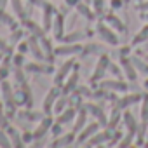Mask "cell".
Listing matches in <instances>:
<instances>
[{
	"instance_id": "6da1fadb",
	"label": "cell",
	"mask_w": 148,
	"mask_h": 148,
	"mask_svg": "<svg viewBox=\"0 0 148 148\" xmlns=\"http://www.w3.org/2000/svg\"><path fill=\"white\" fill-rule=\"evenodd\" d=\"M0 96H2V103L5 106V112L9 117H14L16 115V106H18V101H16V96H14V91L11 87V84L7 80L0 82Z\"/></svg>"
},
{
	"instance_id": "7a4b0ae2",
	"label": "cell",
	"mask_w": 148,
	"mask_h": 148,
	"mask_svg": "<svg viewBox=\"0 0 148 148\" xmlns=\"http://www.w3.org/2000/svg\"><path fill=\"white\" fill-rule=\"evenodd\" d=\"M96 32H98L99 38H101L105 44H108V45H112V47H117V45H119V35L113 32V28H112L110 25H105V21H99V23L96 25Z\"/></svg>"
},
{
	"instance_id": "3957f363",
	"label": "cell",
	"mask_w": 148,
	"mask_h": 148,
	"mask_svg": "<svg viewBox=\"0 0 148 148\" xmlns=\"http://www.w3.org/2000/svg\"><path fill=\"white\" fill-rule=\"evenodd\" d=\"M75 58L73 56H70L66 61H63V64L56 70V73H54V86H63L64 84V80H66V77L70 75V73L73 71V68H75Z\"/></svg>"
},
{
	"instance_id": "277c9868",
	"label": "cell",
	"mask_w": 148,
	"mask_h": 148,
	"mask_svg": "<svg viewBox=\"0 0 148 148\" xmlns=\"http://www.w3.org/2000/svg\"><path fill=\"white\" fill-rule=\"evenodd\" d=\"M108 66H110V56L108 54H101L96 66H94V71L92 75L89 77V84H96V82H101L105 79V73L108 71Z\"/></svg>"
},
{
	"instance_id": "5b68a950",
	"label": "cell",
	"mask_w": 148,
	"mask_h": 148,
	"mask_svg": "<svg viewBox=\"0 0 148 148\" xmlns=\"http://www.w3.org/2000/svg\"><path fill=\"white\" fill-rule=\"evenodd\" d=\"M59 96H61V94H59L58 86H54V87H51V89L47 91V94H45V98H44V103H42V110H44L45 115H51V113L54 112V105H56V101H58Z\"/></svg>"
},
{
	"instance_id": "8992f818",
	"label": "cell",
	"mask_w": 148,
	"mask_h": 148,
	"mask_svg": "<svg viewBox=\"0 0 148 148\" xmlns=\"http://www.w3.org/2000/svg\"><path fill=\"white\" fill-rule=\"evenodd\" d=\"M84 51V47L80 45V42H73V44H66V42H63V45H59V47H56L54 49V54L56 56H66V58H70V56H77L79 52H82Z\"/></svg>"
},
{
	"instance_id": "52a82bcc",
	"label": "cell",
	"mask_w": 148,
	"mask_h": 148,
	"mask_svg": "<svg viewBox=\"0 0 148 148\" xmlns=\"http://www.w3.org/2000/svg\"><path fill=\"white\" fill-rule=\"evenodd\" d=\"M79 79H80V75H79V63H77L75 68H73V71L66 77V80H64V84H63V92H64V94L75 92V89H77V86H79Z\"/></svg>"
},
{
	"instance_id": "ba28073f",
	"label": "cell",
	"mask_w": 148,
	"mask_h": 148,
	"mask_svg": "<svg viewBox=\"0 0 148 148\" xmlns=\"http://www.w3.org/2000/svg\"><path fill=\"white\" fill-rule=\"evenodd\" d=\"M42 26H44V30L45 32H49V30H52V23H54V16H56V9H54V5L52 4H44L42 5Z\"/></svg>"
},
{
	"instance_id": "9c48e42d",
	"label": "cell",
	"mask_w": 148,
	"mask_h": 148,
	"mask_svg": "<svg viewBox=\"0 0 148 148\" xmlns=\"http://www.w3.org/2000/svg\"><path fill=\"white\" fill-rule=\"evenodd\" d=\"M101 87L103 89H108V91H112V92H127L129 89H131V86L127 84V82H124V80H120V79H115V80H101Z\"/></svg>"
},
{
	"instance_id": "30bf717a",
	"label": "cell",
	"mask_w": 148,
	"mask_h": 148,
	"mask_svg": "<svg viewBox=\"0 0 148 148\" xmlns=\"http://www.w3.org/2000/svg\"><path fill=\"white\" fill-rule=\"evenodd\" d=\"M99 127H101V124L99 122H92V124H87L80 132H79V136H77V139H75V143L77 145H84L91 136H94L98 131H99Z\"/></svg>"
},
{
	"instance_id": "8fae6325",
	"label": "cell",
	"mask_w": 148,
	"mask_h": 148,
	"mask_svg": "<svg viewBox=\"0 0 148 148\" xmlns=\"http://www.w3.org/2000/svg\"><path fill=\"white\" fill-rule=\"evenodd\" d=\"M28 47H30V52L33 54L35 59L45 61V54H44V49H42V44H40V38H38V37L30 35V37H28Z\"/></svg>"
},
{
	"instance_id": "7c38bea8",
	"label": "cell",
	"mask_w": 148,
	"mask_h": 148,
	"mask_svg": "<svg viewBox=\"0 0 148 148\" xmlns=\"http://www.w3.org/2000/svg\"><path fill=\"white\" fill-rule=\"evenodd\" d=\"M112 139V129H108V131H103V132H96L94 136H91L84 145L86 146H101V145H105V143H108Z\"/></svg>"
},
{
	"instance_id": "4fadbf2b",
	"label": "cell",
	"mask_w": 148,
	"mask_h": 148,
	"mask_svg": "<svg viewBox=\"0 0 148 148\" xmlns=\"http://www.w3.org/2000/svg\"><path fill=\"white\" fill-rule=\"evenodd\" d=\"M66 12V11H64ZM63 12V9H61V12H56V16H54V23H52V33H54V38H58V40H61L63 38V35H64V14Z\"/></svg>"
},
{
	"instance_id": "5bb4252c",
	"label": "cell",
	"mask_w": 148,
	"mask_h": 148,
	"mask_svg": "<svg viewBox=\"0 0 148 148\" xmlns=\"http://www.w3.org/2000/svg\"><path fill=\"white\" fill-rule=\"evenodd\" d=\"M84 108L101 124V125H108V117L105 115V112H103V108L99 106V105H94V103H86L84 105Z\"/></svg>"
},
{
	"instance_id": "9a60e30c",
	"label": "cell",
	"mask_w": 148,
	"mask_h": 148,
	"mask_svg": "<svg viewBox=\"0 0 148 148\" xmlns=\"http://www.w3.org/2000/svg\"><path fill=\"white\" fill-rule=\"evenodd\" d=\"M52 124H54V120L51 119V115H49V117H44L42 120H38V125H37V129L33 131V138H35V139H42V138L51 131Z\"/></svg>"
},
{
	"instance_id": "2e32d148",
	"label": "cell",
	"mask_w": 148,
	"mask_h": 148,
	"mask_svg": "<svg viewBox=\"0 0 148 148\" xmlns=\"http://www.w3.org/2000/svg\"><path fill=\"white\" fill-rule=\"evenodd\" d=\"M120 66H122V71H124V75L127 77V80L129 82H136V79H138V70L134 68L131 58H122L120 59Z\"/></svg>"
},
{
	"instance_id": "e0dca14e",
	"label": "cell",
	"mask_w": 148,
	"mask_h": 148,
	"mask_svg": "<svg viewBox=\"0 0 148 148\" xmlns=\"http://www.w3.org/2000/svg\"><path fill=\"white\" fill-rule=\"evenodd\" d=\"M105 23L110 25V26H112L113 30H117L119 33H125V32H127L124 21H122L117 14H113V12H105Z\"/></svg>"
},
{
	"instance_id": "ac0fdd59",
	"label": "cell",
	"mask_w": 148,
	"mask_h": 148,
	"mask_svg": "<svg viewBox=\"0 0 148 148\" xmlns=\"http://www.w3.org/2000/svg\"><path fill=\"white\" fill-rule=\"evenodd\" d=\"M25 70L30 71V73H52L54 71V68H52L51 63L42 64V63H38V59L37 61H32V63H26L25 64Z\"/></svg>"
},
{
	"instance_id": "d6986e66",
	"label": "cell",
	"mask_w": 148,
	"mask_h": 148,
	"mask_svg": "<svg viewBox=\"0 0 148 148\" xmlns=\"http://www.w3.org/2000/svg\"><path fill=\"white\" fill-rule=\"evenodd\" d=\"M87 125V110L82 106L79 112H77V117H75V120H73V125H71V131L75 132V134H79L84 127Z\"/></svg>"
},
{
	"instance_id": "ffe728a7",
	"label": "cell",
	"mask_w": 148,
	"mask_h": 148,
	"mask_svg": "<svg viewBox=\"0 0 148 148\" xmlns=\"http://www.w3.org/2000/svg\"><path fill=\"white\" fill-rule=\"evenodd\" d=\"M75 117H77V110L73 108V106H68V108H64V110L58 115V120H56V122H59V124H63V125H68V124H71L73 120H75Z\"/></svg>"
},
{
	"instance_id": "44dd1931",
	"label": "cell",
	"mask_w": 148,
	"mask_h": 148,
	"mask_svg": "<svg viewBox=\"0 0 148 148\" xmlns=\"http://www.w3.org/2000/svg\"><path fill=\"white\" fill-rule=\"evenodd\" d=\"M139 99H141V96H139L138 92H134V94H125V96H122V98L117 99V106H119L120 110H127L131 105H136Z\"/></svg>"
},
{
	"instance_id": "7402d4cb",
	"label": "cell",
	"mask_w": 148,
	"mask_h": 148,
	"mask_svg": "<svg viewBox=\"0 0 148 148\" xmlns=\"http://www.w3.org/2000/svg\"><path fill=\"white\" fill-rule=\"evenodd\" d=\"M75 143V132H66V134H61L58 136L54 141H52V146H70Z\"/></svg>"
},
{
	"instance_id": "603a6c76",
	"label": "cell",
	"mask_w": 148,
	"mask_h": 148,
	"mask_svg": "<svg viewBox=\"0 0 148 148\" xmlns=\"http://www.w3.org/2000/svg\"><path fill=\"white\" fill-rule=\"evenodd\" d=\"M40 44H42V49H44V54H45V61L47 63H54V47H52V44H51V40L47 38V37H42L40 38Z\"/></svg>"
},
{
	"instance_id": "cb8c5ba5",
	"label": "cell",
	"mask_w": 148,
	"mask_h": 148,
	"mask_svg": "<svg viewBox=\"0 0 148 148\" xmlns=\"http://www.w3.org/2000/svg\"><path fill=\"white\" fill-rule=\"evenodd\" d=\"M75 9H77V12H79L82 18H86L87 21H92V19L96 18V12H94V9H91L87 4H84V2H82V0H80V2L75 5Z\"/></svg>"
},
{
	"instance_id": "d4e9b609",
	"label": "cell",
	"mask_w": 148,
	"mask_h": 148,
	"mask_svg": "<svg viewBox=\"0 0 148 148\" xmlns=\"http://www.w3.org/2000/svg\"><path fill=\"white\" fill-rule=\"evenodd\" d=\"M131 61H132L134 68L138 70V73L148 77V61H146L145 58H138V56H132V54H131Z\"/></svg>"
},
{
	"instance_id": "484cf974",
	"label": "cell",
	"mask_w": 148,
	"mask_h": 148,
	"mask_svg": "<svg viewBox=\"0 0 148 148\" xmlns=\"http://www.w3.org/2000/svg\"><path fill=\"white\" fill-rule=\"evenodd\" d=\"M7 131V134H9V139H11V145L12 146H16V148H21V146H25V141H23V136L14 129V127H7L5 129Z\"/></svg>"
},
{
	"instance_id": "4316f807",
	"label": "cell",
	"mask_w": 148,
	"mask_h": 148,
	"mask_svg": "<svg viewBox=\"0 0 148 148\" xmlns=\"http://www.w3.org/2000/svg\"><path fill=\"white\" fill-rule=\"evenodd\" d=\"M25 26L28 28V32L32 33V35H35V37H38V38H42V37H45V30H44V26H38L37 23H33L32 19H26L25 21Z\"/></svg>"
},
{
	"instance_id": "83f0119b",
	"label": "cell",
	"mask_w": 148,
	"mask_h": 148,
	"mask_svg": "<svg viewBox=\"0 0 148 148\" xmlns=\"http://www.w3.org/2000/svg\"><path fill=\"white\" fill-rule=\"evenodd\" d=\"M11 5H12V11H14L16 18L25 23L28 18H26V11H25V7H23V2H21V0H11Z\"/></svg>"
},
{
	"instance_id": "f1b7e54d",
	"label": "cell",
	"mask_w": 148,
	"mask_h": 148,
	"mask_svg": "<svg viewBox=\"0 0 148 148\" xmlns=\"http://www.w3.org/2000/svg\"><path fill=\"white\" fill-rule=\"evenodd\" d=\"M86 37H87V33H84V32H71L68 35H63L61 40L66 42V44H73V42H82Z\"/></svg>"
},
{
	"instance_id": "f546056e",
	"label": "cell",
	"mask_w": 148,
	"mask_h": 148,
	"mask_svg": "<svg viewBox=\"0 0 148 148\" xmlns=\"http://www.w3.org/2000/svg\"><path fill=\"white\" fill-rule=\"evenodd\" d=\"M124 124H125V129L127 131H131V132H136L138 131V120L134 119V115L131 113V112H125L124 113Z\"/></svg>"
},
{
	"instance_id": "4dcf8cb0",
	"label": "cell",
	"mask_w": 148,
	"mask_h": 148,
	"mask_svg": "<svg viewBox=\"0 0 148 148\" xmlns=\"http://www.w3.org/2000/svg\"><path fill=\"white\" fill-rule=\"evenodd\" d=\"M146 38H148V23L134 35V38H132V42H131V45L134 47V45H139V44H143V42H146Z\"/></svg>"
},
{
	"instance_id": "1f68e13d",
	"label": "cell",
	"mask_w": 148,
	"mask_h": 148,
	"mask_svg": "<svg viewBox=\"0 0 148 148\" xmlns=\"http://www.w3.org/2000/svg\"><path fill=\"white\" fill-rule=\"evenodd\" d=\"M120 112H122V110H120L119 106H115V108L112 110V115H110V119H108V125H106L108 129L113 131V129L117 127V124H119V120H120Z\"/></svg>"
},
{
	"instance_id": "d6a6232c",
	"label": "cell",
	"mask_w": 148,
	"mask_h": 148,
	"mask_svg": "<svg viewBox=\"0 0 148 148\" xmlns=\"http://www.w3.org/2000/svg\"><path fill=\"white\" fill-rule=\"evenodd\" d=\"M68 103H70V99H68V94H64V96H59L58 98V101H56V105H54V113L56 115H59L64 108H68Z\"/></svg>"
},
{
	"instance_id": "836d02e7",
	"label": "cell",
	"mask_w": 148,
	"mask_h": 148,
	"mask_svg": "<svg viewBox=\"0 0 148 148\" xmlns=\"http://www.w3.org/2000/svg\"><path fill=\"white\" fill-rule=\"evenodd\" d=\"M0 23H4V25L11 26V30H16V19H14L11 14L4 12V9H0Z\"/></svg>"
},
{
	"instance_id": "e575fe53",
	"label": "cell",
	"mask_w": 148,
	"mask_h": 148,
	"mask_svg": "<svg viewBox=\"0 0 148 148\" xmlns=\"http://www.w3.org/2000/svg\"><path fill=\"white\" fill-rule=\"evenodd\" d=\"M9 71H11V61H9V59H4V64L0 66V82L7 80Z\"/></svg>"
},
{
	"instance_id": "d590c367",
	"label": "cell",
	"mask_w": 148,
	"mask_h": 148,
	"mask_svg": "<svg viewBox=\"0 0 148 148\" xmlns=\"http://www.w3.org/2000/svg\"><path fill=\"white\" fill-rule=\"evenodd\" d=\"M7 112H5V106L4 103H0V129H7L9 127V120H7Z\"/></svg>"
},
{
	"instance_id": "8d00e7d4",
	"label": "cell",
	"mask_w": 148,
	"mask_h": 148,
	"mask_svg": "<svg viewBox=\"0 0 148 148\" xmlns=\"http://www.w3.org/2000/svg\"><path fill=\"white\" fill-rule=\"evenodd\" d=\"M139 117L143 122H148V94L143 98L141 101V110H139Z\"/></svg>"
},
{
	"instance_id": "74e56055",
	"label": "cell",
	"mask_w": 148,
	"mask_h": 148,
	"mask_svg": "<svg viewBox=\"0 0 148 148\" xmlns=\"http://www.w3.org/2000/svg\"><path fill=\"white\" fill-rule=\"evenodd\" d=\"M92 9L96 16H105V0H92Z\"/></svg>"
},
{
	"instance_id": "f35d334b",
	"label": "cell",
	"mask_w": 148,
	"mask_h": 148,
	"mask_svg": "<svg viewBox=\"0 0 148 148\" xmlns=\"http://www.w3.org/2000/svg\"><path fill=\"white\" fill-rule=\"evenodd\" d=\"M134 134H136V132H131V131H127V134H125V136H122V139H120L119 146H120V148L131 146V145H132V139H134Z\"/></svg>"
},
{
	"instance_id": "ab89813d",
	"label": "cell",
	"mask_w": 148,
	"mask_h": 148,
	"mask_svg": "<svg viewBox=\"0 0 148 148\" xmlns=\"http://www.w3.org/2000/svg\"><path fill=\"white\" fill-rule=\"evenodd\" d=\"M108 71L112 73L115 79H120V77H122V73H124V71H122V66H120V64H115V63H112V61H110Z\"/></svg>"
},
{
	"instance_id": "60d3db41",
	"label": "cell",
	"mask_w": 148,
	"mask_h": 148,
	"mask_svg": "<svg viewBox=\"0 0 148 148\" xmlns=\"http://www.w3.org/2000/svg\"><path fill=\"white\" fill-rule=\"evenodd\" d=\"M75 94H79L80 98H91V96H92V91H91L89 87H86V86H77Z\"/></svg>"
},
{
	"instance_id": "b9f144b4",
	"label": "cell",
	"mask_w": 148,
	"mask_h": 148,
	"mask_svg": "<svg viewBox=\"0 0 148 148\" xmlns=\"http://www.w3.org/2000/svg\"><path fill=\"white\" fill-rule=\"evenodd\" d=\"M14 77H16V80H18L19 86L26 84V77H25V73H23V70L19 66H14Z\"/></svg>"
},
{
	"instance_id": "7bdbcfd3",
	"label": "cell",
	"mask_w": 148,
	"mask_h": 148,
	"mask_svg": "<svg viewBox=\"0 0 148 148\" xmlns=\"http://www.w3.org/2000/svg\"><path fill=\"white\" fill-rule=\"evenodd\" d=\"M0 146H4V148L12 146L11 145V139H9V134L5 132V129H0Z\"/></svg>"
},
{
	"instance_id": "ee69618b",
	"label": "cell",
	"mask_w": 148,
	"mask_h": 148,
	"mask_svg": "<svg viewBox=\"0 0 148 148\" xmlns=\"http://www.w3.org/2000/svg\"><path fill=\"white\" fill-rule=\"evenodd\" d=\"M14 66H19V68L25 66V56H23V52L12 56V68H14Z\"/></svg>"
},
{
	"instance_id": "f6af8a7d",
	"label": "cell",
	"mask_w": 148,
	"mask_h": 148,
	"mask_svg": "<svg viewBox=\"0 0 148 148\" xmlns=\"http://www.w3.org/2000/svg\"><path fill=\"white\" fill-rule=\"evenodd\" d=\"M145 131H146V122H143V124H139L138 125V145H143V139H145Z\"/></svg>"
},
{
	"instance_id": "bcb514c9",
	"label": "cell",
	"mask_w": 148,
	"mask_h": 148,
	"mask_svg": "<svg viewBox=\"0 0 148 148\" xmlns=\"http://www.w3.org/2000/svg\"><path fill=\"white\" fill-rule=\"evenodd\" d=\"M131 47H132V45L129 44V45H124V47H120V49H119V56H120V59H122V58H129V56H131Z\"/></svg>"
},
{
	"instance_id": "7dc6e473",
	"label": "cell",
	"mask_w": 148,
	"mask_h": 148,
	"mask_svg": "<svg viewBox=\"0 0 148 148\" xmlns=\"http://www.w3.org/2000/svg\"><path fill=\"white\" fill-rule=\"evenodd\" d=\"M51 131H52V134L58 138V136H61V132H63V124H59V122H56V124H52V127H51Z\"/></svg>"
},
{
	"instance_id": "c3c4849f",
	"label": "cell",
	"mask_w": 148,
	"mask_h": 148,
	"mask_svg": "<svg viewBox=\"0 0 148 148\" xmlns=\"http://www.w3.org/2000/svg\"><path fill=\"white\" fill-rule=\"evenodd\" d=\"M21 37H23V30H18V28H16V30H12V37H11V42H12V44H18V40H19Z\"/></svg>"
},
{
	"instance_id": "681fc988",
	"label": "cell",
	"mask_w": 148,
	"mask_h": 148,
	"mask_svg": "<svg viewBox=\"0 0 148 148\" xmlns=\"http://www.w3.org/2000/svg\"><path fill=\"white\" fill-rule=\"evenodd\" d=\"M26 119H28V120H42L44 115L38 113V112H28V113H26Z\"/></svg>"
},
{
	"instance_id": "f907efd6",
	"label": "cell",
	"mask_w": 148,
	"mask_h": 148,
	"mask_svg": "<svg viewBox=\"0 0 148 148\" xmlns=\"http://www.w3.org/2000/svg\"><path fill=\"white\" fill-rule=\"evenodd\" d=\"M110 7H112V11L122 9L124 7V0H110Z\"/></svg>"
},
{
	"instance_id": "816d5d0a",
	"label": "cell",
	"mask_w": 148,
	"mask_h": 148,
	"mask_svg": "<svg viewBox=\"0 0 148 148\" xmlns=\"http://www.w3.org/2000/svg\"><path fill=\"white\" fill-rule=\"evenodd\" d=\"M84 51H86V52H89V54H94V52H101V45H89V47H86Z\"/></svg>"
},
{
	"instance_id": "f5cc1de1",
	"label": "cell",
	"mask_w": 148,
	"mask_h": 148,
	"mask_svg": "<svg viewBox=\"0 0 148 148\" xmlns=\"http://www.w3.org/2000/svg\"><path fill=\"white\" fill-rule=\"evenodd\" d=\"M18 51H19V52H23V54H25V52H28V51H30V47H28V40H26V42H23V44H19V45H18Z\"/></svg>"
},
{
	"instance_id": "db71d44e",
	"label": "cell",
	"mask_w": 148,
	"mask_h": 148,
	"mask_svg": "<svg viewBox=\"0 0 148 148\" xmlns=\"http://www.w3.org/2000/svg\"><path fill=\"white\" fill-rule=\"evenodd\" d=\"M33 139H35V138H33V132H25V134H23V141H25V143H32Z\"/></svg>"
},
{
	"instance_id": "11a10c76",
	"label": "cell",
	"mask_w": 148,
	"mask_h": 148,
	"mask_svg": "<svg viewBox=\"0 0 148 148\" xmlns=\"http://www.w3.org/2000/svg\"><path fill=\"white\" fill-rule=\"evenodd\" d=\"M79 2H80V0H64V5L66 7H75Z\"/></svg>"
},
{
	"instance_id": "9f6ffc18",
	"label": "cell",
	"mask_w": 148,
	"mask_h": 148,
	"mask_svg": "<svg viewBox=\"0 0 148 148\" xmlns=\"http://www.w3.org/2000/svg\"><path fill=\"white\" fill-rule=\"evenodd\" d=\"M136 9H138V11H148V0H146V2L138 4V5H136Z\"/></svg>"
},
{
	"instance_id": "6f0895ef",
	"label": "cell",
	"mask_w": 148,
	"mask_h": 148,
	"mask_svg": "<svg viewBox=\"0 0 148 148\" xmlns=\"http://www.w3.org/2000/svg\"><path fill=\"white\" fill-rule=\"evenodd\" d=\"M7 49H9V45L5 44V40H4V38H0V51H2V52H5Z\"/></svg>"
},
{
	"instance_id": "680465c9",
	"label": "cell",
	"mask_w": 148,
	"mask_h": 148,
	"mask_svg": "<svg viewBox=\"0 0 148 148\" xmlns=\"http://www.w3.org/2000/svg\"><path fill=\"white\" fill-rule=\"evenodd\" d=\"M30 2L33 4V5H37V7H42L45 2H44V0H30Z\"/></svg>"
},
{
	"instance_id": "91938a15",
	"label": "cell",
	"mask_w": 148,
	"mask_h": 148,
	"mask_svg": "<svg viewBox=\"0 0 148 148\" xmlns=\"http://www.w3.org/2000/svg\"><path fill=\"white\" fill-rule=\"evenodd\" d=\"M7 2H11V0H0V9H5Z\"/></svg>"
},
{
	"instance_id": "94428289",
	"label": "cell",
	"mask_w": 148,
	"mask_h": 148,
	"mask_svg": "<svg viewBox=\"0 0 148 148\" xmlns=\"http://www.w3.org/2000/svg\"><path fill=\"white\" fill-rule=\"evenodd\" d=\"M143 87L148 89V77H145V82H143Z\"/></svg>"
},
{
	"instance_id": "6125c7cd",
	"label": "cell",
	"mask_w": 148,
	"mask_h": 148,
	"mask_svg": "<svg viewBox=\"0 0 148 148\" xmlns=\"http://www.w3.org/2000/svg\"><path fill=\"white\" fill-rule=\"evenodd\" d=\"M141 18H143V19H146V21H148V12H146V16H145V14H141Z\"/></svg>"
},
{
	"instance_id": "be15d7a7",
	"label": "cell",
	"mask_w": 148,
	"mask_h": 148,
	"mask_svg": "<svg viewBox=\"0 0 148 148\" xmlns=\"http://www.w3.org/2000/svg\"><path fill=\"white\" fill-rule=\"evenodd\" d=\"M129 2H131V0H124V4H129Z\"/></svg>"
},
{
	"instance_id": "e7e4bbea",
	"label": "cell",
	"mask_w": 148,
	"mask_h": 148,
	"mask_svg": "<svg viewBox=\"0 0 148 148\" xmlns=\"http://www.w3.org/2000/svg\"><path fill=\"white\" fill-rule=\"evenodd\" d=\"M146 139H148V132H146ZM146 146H148V143H146Z\"/></svg>"
},
{
	"instance_id": "03108f58",
	"label": "cell",
	"mask_w": 148,
	"mask_h": 148,
	"mask_svg": "<svg viewBox=\"0 0 148 148\" xmlns=\"http://www.w3.org/2000/svg\"><path fill=\"white\" fill-rule=\"evenodd\" d=\"M145 59H146V61H148V54H146V56H145Z\"/></svg>"
}]
</instances>
